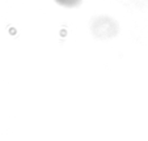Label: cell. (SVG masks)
Masks as SVG:
<instances>
[{
    "label": "cell",
    "mask_w": 148,
    "mask_h": 141,
    "mask_svg": "<svg viewBox=\"0 0 148 141\" xmlns=\"http://www.w3.org/2000/svg\"><path fill=\"white\" fill-rule=\"evenodd\" d=\"M55 1L64 7H76L80 4L81 0H55Z\"/></svg>",
    "instance_id": "obj_1"
}]
</instances>
